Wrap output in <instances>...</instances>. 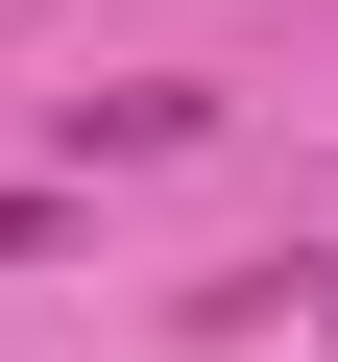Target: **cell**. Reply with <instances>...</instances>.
Returning a JSON list of instances; mask_svg holds the SVG:
<instances>
[{
	"mask_svg": "<svg viewBox=\"0 0 338 362\" xmlns=\"http://www.w3.org/2000/svg\"><path fill=\"white\" fill-rule=\"evenodd\" d=\"M0 266H49V194H0Z\"/></svg>",
	"mask_w": 338,
	"mask_h": 362,
	"instance_id": "cell-1",
	"label": "cell"
}]
</instances>
